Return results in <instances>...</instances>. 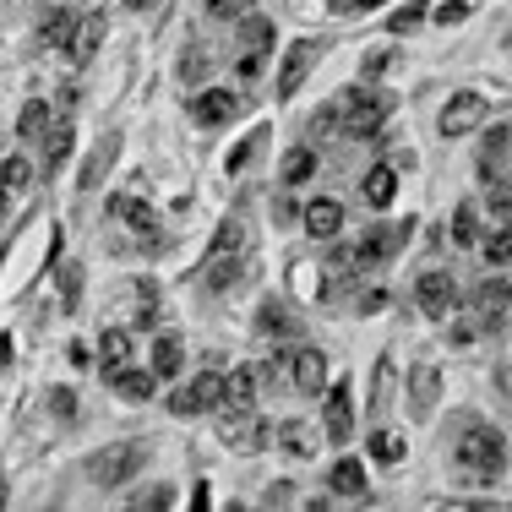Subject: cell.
I'll list each match as a JSON object with an SVG mask.
<instances>
[{
    "mask_svg": "<svg viewBox=\"0 0 512 512\" xmlns=\"http://www.w3.org/2000/svg\"><path fill=\"white\" fill-rule=\"evenodd\" d=\"M458 463L469 469V480H474V485H491L496 474H502V463H507L502 431H491V425L469 420V425H463V442H458Z\"/></svg>",
    "mask_w": 512,
    "mask_h": 512,
    "instance_id": "cell-1",
    "label": "cell"
},
{
    "mask_svg": "<svg viewBox=\"0 0 512 512\" xmlns=\"http://www.w3.org/2000/svg\"><path fill=\"white\" fill-rule=\"evenodd\" d=\"M142 463H148V447L142 442H109L88 458V480L99 485V491H115V485H126Z\"/></svg>",
    "mask_w": 512,
    "mask_h": 512,
    "instance_id": "cell-2",
    "label": "cell"
},
{
    "mask_svg": "<svg viewBox=\"0 0 512 512\" xmlns=\"http://www.w3.org/2000/svg\"><path fill=\"white\" fill-rule=\"evenodd\" d=\"M387 109H393V99H382V93L360 88V93H349V99L338 104V120H344V131H349V137H360V142H376V131H382Z\"/></svg>",
    "mask_w": 512,
    "mask_h": 512,
    "instance_id": "cell-3",
    "label": "cell"
},
{
    "mask_svg": "<svg viewBox=\"0 0 512 512\" xmlns=\"http://www.w3.org/2000/svg\"><path fill=\"white\" fill-rule=\"evenodd\" d=\"M322 50H327L322 39H295V44H289L284 60H278V82H273L278 99H295V93L306 88V77H311L316 60H322Z\"/></svg>",
    "mask_w": 512,
    "mask_h": 512,
    "instance_id": "cell-4",
    "label": "cell"
},
{
    "mask_svg": "<svg viewBox=\"0 0 512 512\" xmlns=\"http://www.w3.org/2000/svg\"><path fill=\"white\" fill-rule=\"evenodd\" d=\"M218 404H224V371H202V376H191L180 393H169V414H213Z\"/></svg>",
    "mask_w": 512,
    "mask_h": 512,
    "instance_id": "cell-5",
    "label": "cell"
},
{
    "mask_svg": "<svg viewBox=\"0 0 512 512\" xmlns=\"http://www.w3.org/2000/svg\"><path fill=\"white\" fill-rule=\"evenodd\" d=\"M218 431H224V442L235 447V453H262L267 436H273V425H267L256 409H224L218 414Z\"/></svg>",
    "mask_w": 512,
    "mask_h": 512,
    "instance_id": "cell-6",
    "label": "cell"
},
{
    "mask_svg": "<svg viewBox=\"0 0 512 512\" xmlns=\"http://www.w3.org/2000/svg\"><path fill=\"white\" fill-rule=\"evenodd\" d=\"M409 235H414V218H404V224H382V229H371L355 251H344V262H355V267L387 262V256H398V251L409 246Z\"/></svg>",
    "mask_w": 512,
    "mask_h": 512,
    "instance_id": "cell-7",
    "label": "cell"
},
{
    "mask_svg": "<svg viewBox=\"0 0 512 512\" xmlns=\"http://www.w3.org/2000/svg\"><path fill=\"white\" fill-rule=\"evenodd\" d=\"M273 39H278L273 17H262V11H246V17H240V50H246V55H240V77H256V71H262Z\"/></svg>",
    "mask_w": 512,
    "mask_h": 512,
    "instance_id": "cell-8",
    "label": "cell"
},
{
    "mask_svg": "<svg viewBox=\"0 0 512 512\" xmlns=\"http://www.w3.org/2000/svg\"><path fill=\"white\" fill-rule=\"evenodd\" d=\"M491 115V104H485V93H474V88H463V93H453L447 99V109H442V137L453 142V137H469L480 120Z\"/></svg>",
    "mask_w": 512,
    "mask_h": 512,
    "instance_id": "cell-9",
    "label": "cell"
},
{
    "mask_svg": "<svg viewBox=\"0 0 512 512\" xmlns=\"http://www.w3.org/2000/svg\"><path fill=\"white\" fill-rule=\"evenodd\" d=\"M414 300H420V311L431 316V322H447V316L458 311V284L447 273H420V284H414Z\"/></svg>",
    "mask_w": 512,
    "mask_h": 512,
    "instance_id": "cell-10",
    "label": "cell"
},
{
    "mask_svg": "<svg viewBox=\"0 0 512 512\" xmlns=\"http://www.w3.org/2000/svg\"><path fill=\"white\" fill-rule=\"evenodd\" d=\"M436 398H442V365H436V360H414L409 365V409H414V420H431Z\"/></svg>",
    "mask_w": 512,
    "mask_h": 512,
    "instance_id": "cell-11",
    "label": "cell"
},
{
    "mask_svg": "<svg viewBox=\"0 0 512 512\" xmlns=\"http://www.w3.org/2000/svg\"><path fill=\"white\" fill-rule=\"evenodd\" d=\"M240 109H246V99H240V93H229V88L191 93V120H197V126H229Z\"/></svg>",
    "mask_w": 512,
    "mask_h": 512,
    "instance_id": "cell-12",
    "label": "cell"
},
{
    "mask_svg": "<svg viewBox=\"0 0 512 512\" xmlns=\"http://www.w3.org/2000/svg\"><path fill=\"white\" fill-rule=\"evenodd\" d=\"M322 393H327V442H349L355 436V387L333 382Z\"/></svg>",
    "mask_w": 512,
    "mask_h": 512,
    "instance_id": "cell-13",
    "label": "cell"
},
{
    "mask_svg": "<svg viewBox=\"0 0 512 512\" xmlns=\"http://www.w3.org/2000/svg\"><path fill=\"white\" fill-rule=\"evenodd\" d=\"M104 33H109V22H104V11H93V17H82L77 28H71V39H66V60L71 66H88L93 55H99V44H104Z\"/></svg>",
    "mask_w": 512,
    "mask_h": 512,
    "instance_id": "cell-14",
    "label": "cell"
},
{
    "mask_svg": "<svg viewBox=\"0 0 512 512\" xmlns=\"http://www.w3.org/2000/svg\"><path fill=\"white\" fill-rule=\"evenodd\" d=\"M327 491L333 496H344V502H365V496H371V474H365V463L360 458H338L333 463V474H327Z\"/></svg>",
    "mask_w": 512,
    "mask_h": 512,
    "instance_id": "cell-15",
    "label": "cell"
},
{
    "mask_svg": "<svg viewBox=\"0 0 512 512\" xmlns=\"http://www.w3.org/2000/svg\"><path fill=\"white\" fill-rule=\"evenodd\" d=\"M289 365H295V387H300V393L322 398V387H327V355H322V349H295Z\"/></svg>",
    "mask_w": 512,
    "mask_h": 512,
    "instance_id": "cell-16",
    "label": "cell"
},
{
    "mask_svg": "<svg viewBox=\"0 0 512 512\" xmlns=\"http://www.w3.org/2000/svg\"><path fill=\"white\" fill-rule=\"evenodd\" d=\"M300 218H306V235L311 240H333L338 229H344V202H338V197H316Z\"/></svg>",
    "mask_w": 512,
    "mask_h": 512,
    "instance_id": "cell-17",
    "label": "cell"
},
{
    "mask_svg": "<svg viewBox=\"0 0 512 512\" xmlns=\"http://www.w3.org/2000/svg\"><path fill=\"white\" fill-rule=\"evenodd\" d=\"M507 137H512V131H507V120H496V126H491V137H485L480 175L491 180V186H502V180H507Z\"/></svg>",
    "mask_w": 512,
    "mask_h": 512,
    "instance_id": "cell-18",
    "label": "cell"
},
{
    "mask_svg": "<svg viewBox=\"0 0 512 512\" xmlns=\"http://www.w3.org/2000/svg\"><path fill=\"white\" fill-rule=\"evenodd\" d=\"M104 382L115 387V393L126 398V404H148L158 376H153V371H131V365H120V371H109V376H104Z\"/></svg>",
    "mask_w": 512,
    "mask_h": 512,
    "instance_id": "cell-19",
    "label": "cell"
},
{
    "mask_svg": "<svg viewBox=\"0 0 512 512\" xmlns=\"http://www.w3.org/2000/svg\"><path fill=\"white\" fill-rule=\"evenodd\" d=\"M360 197L371 202V207H393V197H398V169L393 164H371V169H365Z\"/></svg>",
    "mask_w": 512,
    "mask_h": 512,
    "instance_id": "cell-20",
    "label": "cell"
},
{
    "mask_svg": "<svg viewBox=\"0 0 512 512\" xmlns=\"http://www.w3.org/2000/svg\"><path fill=\"white\" fill-rule=\"evenodd\" d=\"M474 311H480L485 327H502L507 322V278L496 273L491 284H480V295H474Z\"/></svg>",
    "mask_w": 512,
    "mask_h": 512,
    "instance_id": "cell-21",
    "label": "cell"
},
{
    "mask_svg": "<svg viewBox=\"0 0 512 512\" xmlns=\"http://www.w3.org/2000/svg\"><path fill=\"white\" fill-rule=\"evenodd\" d=\"M393 387H398V365H393V355H382L376 360V376H371V420H382L393 409Z\"/></svg>",
    "mask_w": 512,
    "mask_h": 512,
    "instance_id": "cell-22",
    "label": "cell"
},
{
    "mask_svg": "<svg viewBox=\"0 0 512 512\" xmlns=\"http://www.w3.org/2000/svg\"><path fill=\"white\" fill-rule=\"evenodd\" d=\"M44 164H50V175L60 164L71 158V148H77V131H71V120H50V131H44Z\"/></svg>",
    "mask_w": 512,
    "mask_h": 512,
    "instance_id": "cell-23",
    "label": "cell"
},
{
    "mask_svg": "<svg viewBox=\"0 0 512 512\" xmlns=\"http://www.w3.org/2000/svg\"><path fill=\"white\" fill-rule=\"evenodd\" d=\"M251 404H256V371L251 365H235L224 376V404L218 409H251Z\"/></svg>",
    "mask_w": 512,
    "mask_h": 512,
    "instance_id": "cell-24",
    "label": "cell"
},
{
    "mask_svg": "<svg viewBox=\"0 0 512 512\" xmlns=\"http://www.w3.org/2000/svg\"><path fill=\"white\" fill-rule=\"evenodd\" d=\"M109 213H115V218H126V224L137 229V235H148V240H153L158 213H153L148 202H137V197H109Z\"/></svg>",
    "mask_w": 512,
    "mask_h": 512,
    "instance_id": "cell-25",
    "label": "cell"
},
{
    "mask_svg": "<svg viewBox=\"0 0 512 512\" xmlns=\"http://www.w3.org/2000/svg\"><path fill=\"white\" fill-rule=\"evenodd\" d=\"M311 175H316V153H311V148H289V153H284V164H278V180H284V186L295 191V186H306Z\"/></svg>",
    "mask_w": 512,
    "mask_h": 512,
    "instance_id": "cell-26",
    "label": "cell"
},
{
    "mask_svg": "<svg viewBox=\"0 0 512 512\" xmlns=\"http://www.w3.org/2000/svg\"><path fill=\"white\" fill-rule=\"evenodd\" d=\"M256 333H267V338H295L300 322H295L284 306H278V300H267V306L256 311Z\"/></svg>",
    "mask_w": 512,
    "mask_h": 512,
    "instance_id": "cell-27",
    "label": "cell"
},
{
    "mask_svg": "<svg viewBox=\"0 0 512 512\" xmlns=\"http://www.w3.org/2000/svg\"><path fill=\"white\" fill-rule=\"evenodd\" d=\"M126 360H131V333H126V327H109V333L99 338V365H104V376L120 371Z\"/></svg>",
    "mask_w": 512,
    "mask_h": 512,
    "instance_id": "cell-28",
    "label": "cell"
},
{
    "mask_svg": "<svg viewBox=\"0 0 512 512\" xmlns=\"http://www.w3.org/2000/svg\"><path fill=\"white\" fill-rule=\"evenodd\" d=\"M278 436H284V453H295V458H316V447H322L306 420H284V425H278Z\"/></svg>",
    "mask_w": 512,
    "mask_h": 512,
    "instance_id": "cell-29",
    "label": "cell"
},
{
    "mask_svg": "<svg viewBox=\"0 0 512 512\" xmlns=\"http://www.w3.org/2000/svg\"><path fill=\"white\" fill-rule=\"evenodd\" d=\"M115 153H120V137H104V148L93 153L88 164H82V180H77V186H82V191H93V186H99V180L109 175V158H115Z\"/></svg>",
    "mask_w": 512,
    "mask_h": 512,
    "instance_id": "cell-30",
    "label": "cell"
},
{
    "mask_svg": "<svg viewBox=\"0 0 512 512\" xmlns=\"http://www.w3.org/2000/svg\"><path fill=\"white\" fill-rule=\"evenodd\" d=\"M365 447H371V458H376V463H387V469H393V463H404V436H393L387 425H376Z\"/></svg>",
    "mask_w": 512,
    "mask_h": 512,
    "instance_id": "cell-31",
    "label": "cell"
},
{
    "mask_svg": "<svg viewBox=\"0 0 512 512\" xmlns=\"http://www.w3.org/2000/svg\"><path fill=\"white\" fill-rule=\"evenodd\" d=\"M180 360H186V355H180V338H175V333H164V338L153 344V365H148V371H153V376H175V371H180Z\"/></svg>",
    "mask_w": 512,
    "mask_h": 512,
    "instance_id": "cell-32",
    "label": "cell"
},
{
    "mask_svg": "<svg viewBox=\"0 0 512 512\" xmlns=\"http://www.w3.org/2000/svg\"><path fill=\"white\" fill-rule=\"evenodd\" d=\"M0 186H6V191H28L33 186V164L22 153H6V158H0Z\"/></svg>",
    "mask_w": 512,
    "mask_h": 512,
    "instance_id": "cell-33",
    "label": "cell"
},
{
    "mask_svg": "<svg viewBox=\"0 0 512 512\" xmlns=\"http://www.w3.org/2000/svg\"><path fill=\"white\" fill-rule=\"evenodd\" d=\"M44 131H50V104L33 99L28 109H22V120H17V137H22V142H39Z\"/></svg>",
    "mask_w": 512,
    "mask_h": 512,
    "instance_id": "cell-34",
    "label": "cell"
},
{
    "mask_svg": "<svg viewBox=\"0 0 512 512\" xmlns=\"http://www.w3.org/2000/svg\"><path fill=\"white\" fill-rule=\"evenodd\" d=\"M453 240H458V246H474V240H480V207H474V202H458V213H453Z\"/></svg>",
    "mask_w": 512,
    "mask_h": 512,
    "instance_id": "cell-35",
    "label": "cell"
},
{
    "mask_svg": "<svg viewBox=\"0 0 512 512\" xmlns=\"http://www.w3.org/2000/svg\"><path fill=\"white\" fill-rule=\"evenodd\" d=\"M425 6H431V0H414V6L393 11V17H387V33H398V39H404V33H414V28L425 22Z\"/></svg>",
    "mask_w": 512,
    "mask_h": 512,
    "instance_id": "cell-36",
    "label": "cell"
},
{
    "mask_svg": "<svg viewBox=\"0 0 512 512\" xmlns=\"http://www.w3.org/2000/svg\"><path fill=\"white\" fill-rule=\"evenodd\" d=\"M71 28H77V22H71V11H66V6H55V11H50V22H44V44H55V50H66Z\"/></svg>",
    "mask_w": 512,
    "mask_h": 512,
    "instance_id": "cell-37",
    "label": "cell"
},
{
    "mask_svg": "<svg viewBox=\"0 0 512 512\" xmlns=\"http://www.w3.org/2000/svg\"><path fill=\"white\" fill-rule=\"evenodd\" d=\"M207 77V50L202 44H186V55H180V82H202Z\"/></svg>",
    "mask_w": 512,
    "mask_h": 512,
    "instance_id": "cell-38",
    "label": "cell"
},
{
    "mask_svg": "<svg viewBox=\"0 0 512 512\" xmlns=\"http://www.w3.org/2000/svg\"><path fill=\"white\" fill-rule=\"evenodd\" d=\"M431 6H436V0H431ZM431 17L442 22V28H458V22H469V17H474V6H469V0H442V6L431 11Z\"/></svg>",
    "mask_w": 512,
    "mask_h": 512,
    "instance_id": "cell-39",
    "label": "cell"
},
{
    "mask_svg": "<svg viewBox=\"0 0 512 512\" xmlns=\"http://www.w3.org/2000/svg\"><path fill=\"white\" fill-rule=\"evenodd\" d=\"M137 306H142L137 322L153 327V322H158V284H153V278H142V284H137Z\"/></svg>",
    "mask_w": 512,
    "mask_h": 512,
    "instance_id": "cell-40",
    "label": "cell"
},
{
    "mask_svg": "<svg viewBox=\"0 0 512 512\" xmlns=\"http://www.w3.org/2000/svg\"><path fill=\"white\" fill-rule=\"evenodd\" d=\"M485 262H491L496 273L507 267V224H496V229H491V240H485Z\"/></svg>",
    "mask_w": 512,
    "mask_h": 512,
    "instance_id": "cell-41",
    "label": "cell"
},
{
    "mask_svg": "<svg viewBox=\"0 0 512 512\" xmlns=\"http://www.w3.org/2000/svg\"><path fill=\"white\" fill-rule=\"evenodd\" d=\"M131 507H137V512L142 507H153V512L158 507H175V491H164V485H158V491H137V496H131Z\"/></svg>",
    "mask_w": 512,
    "mask_h": 512,
    "instance_id": "cell-42",
    "label": "cell"
},
{
    "mask_svg": "<svg viewBox=\"0 0 512 512\" xmlns=\"http://www.w3.org/2000/svg\"><path fill=\"white\" fill-rule=\"evenodd\" d=\"M207 11H213V17H246L251 0H207Z\"/></svg>",
    "mask_w": 512,
    "mask_h": 512,
    "instance_id": "cell-43",
    "label": "cell"
},
{
    "mask_svg": "<svg viewBox=\"0 0 512 512\" xmlns=\"http://www.w3.org/2000/svg\"><path fill=\"white\" fill-rule=\"evenodd\" d=\"M50 409L71 420V414H77V393H71V387H55V393H50Z\"/></svg>",
    "mask_w": 512,
    "mask_h": 512,
    "instance_id": "cell-44",
    "label": "cell"
},
{
    "mask_svg": "<svg viewBox=\"0 0 512 512\" xmlns=\"http://www.w3.org/2000/svg\"><path fill=\"white\" fill-rule=\"evenodd\" d=\"M256 137H262V131H256ZM256 137H246V142H240L235 153H229V175H235V169H240V164H246V158H251V148H256Z\"/></svg>",
    "mask_w": 512,
    "mask_h": 512,
    "instance_id": "cell-45",
    "label": "cell"
},
{
    "mask_svg": "<svg viewBox=\"0 0 512 512\" xmlns=\"http://www.w3.org/2000/svg\"><path fill=\"white\" fill-rule=\"evenodd\" d=\"M11 360H17V344H11V333H0V371H11Z\"/></svg>",
    "mask_w": 512,
    "mask_h": 512,
    "instance_id": "cell-46",
    "label": "cell"
},
{
    "mask_svg": "<svg viewBox=\"0 0 512 512\" xmlns=\"http://www.w3.org/2000/svg\"><path fill=\"white\" fill-rule=\"evenodd\" d=\"M77 289H82V278H77V267H66V306H77Z\"/></svg>",
    "mask_w": 512,
    "mask_h": 512,
    "instance_id": "cell-47",
    "label": "cell"
},
{
    "mask_svg": "<svg viewBox=\"0 0 512 512\" xmlns=\"http://www.w3.org/2000/svg\"><path fill=\"white\" fill-rule=\"evenodd\" d=\"M6 213H11V191L0 186V224H6Z\"/></svg>",
    "mask_w": 512,
    "mask_h": 512,
    "instance_id": "cell-48",
    "label": "cell"
},
{
    "mask_svg": "<svg viewBox=\"0 0 512 512\" xmlns=\"http://www.w3.org/2000/svg\"><path fill=\"white\" fill-rule=\"evenodd\" d=\"M120 6H131V11H153L158 0H120Z\"/></svg>",
    "mask_w": 512,
    "mask_h": 512,
    "instance_id": "cell-49",
    "label": "cell"
},
{
    "mask_svg": "<svg viewBox=\"0 0 512 512\" xmlns=\"http://www.w3.org/2000/svg\"><path fill=\"white\" fill-rule=\"evenodd\" d=\"M371 6H382V0H349V11H371Z\"/></svg>",
    "mask_w": 512,
    "mask_h": 512,
    "instance_id": "cell-50",
    "label": "cell"
},
{
    "mask_svg": "<svg viewBox=\"0 0 512 512\" xmlns=\"http://www.w3.org/2000/svg\"><path fill=\"white\" fill-rule=\"evenodd\" d=\"M11 502V485H6V474H0V507H6Z\"/></svg>",
    "mask_w": 512,
    "mask_h": 512,
    "instance_id": "cell-51",
    "label": "cell"
}]
</instances>
